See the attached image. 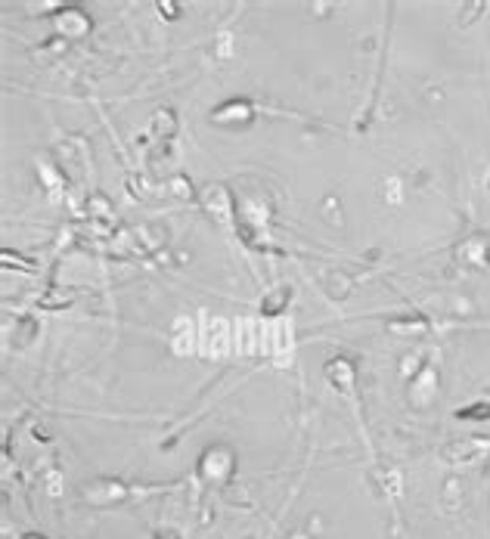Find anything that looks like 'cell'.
<instances>
[{
  "label": "cell",
  "mask_w": 490,
  "mask_h": 539,
  "mask_svg": "<svg viewBox=\"0 0 490 539\" xmlns=\"http://www.w3.org/2000/svg\"><path fill=\"white\" fill-rule=\"evenodd\" d=\"M286 301H289V288H279V292H276V295H273L270 301H264V304H261V310H264V313L270 316V313H276V310H279V307H282Z\"/></svg>",
  "instance_id": "6da1fadb"
},
{
  "label": "cell",
  "mask_w": 490,
  "mask_h": 539,
  "mask_svg": "<svg viewBox=\"0 0 490 539\" xmlns=\"http://www.w3.org/2000/svg\"><path fill=\"white\" fill-rule=\"evenodd\" d=\"M459 418H487L490 415V403H475V406H465L456 412Z\"/></svg>",
  "instance_id": "7a4b0ae2"
}]
</instances>
